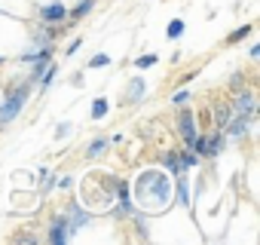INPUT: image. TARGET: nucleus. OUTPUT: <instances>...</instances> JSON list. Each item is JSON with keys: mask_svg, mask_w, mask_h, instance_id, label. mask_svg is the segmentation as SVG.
<instances>
[{"mask_svg": "<svg viewBox=\"0 0 260 245\" xmlns=\"http://www.w3.org/2000/svg\"><path fill=\"white\" fill-rule=\"evenodd\" d=\"M175 202L181 208H190V181H187V172L184 175H175Z\"/></svg>", "mask_w": 260, "mask_h": 245, "instance_id": "9", "label": "nucleus"}, {"mask_svg": "<svg viewBox=\"0 0 260 245\" xmlns=\"http://www.w3.org/2000/svg\"><path fill=\"white\" fill-rule=\"evenodd\" d=\"M251 122L254 119H245V116H230L226 119V126H223V135H226V141H242L248 132H251Z\"/></svg>", "mask_w": 260, "mask_h": 245, "instance_id": "6", "label": "nucleus"}, {"mask_svg": "<svg viewBox=\"0 0 260 245\" xmlns=\"http://www.w3.org/2000/svg\"><path fill=\"white\" fill-rule=\"evenodd\" d=\"M71 132H74V129H71V122H61V126L55 129V138H68Z\"/></svg>", "mask_w": 260, "mask_h": 245, "instance_id": "26", "label": "nucleus"}, {"mask_svg": "<svg viewBox=\"0 0 260 245\" xmlns=\"http://www.w3.org/2000/svg\"><path fill=\"white\" fill-rule=\"evenodd\" d=\"M92 10H95V0H77V7H71V10H68V22H71V25H77V22H83Z\"/></svg>", "mask_w": 260, "mask_h": 245, "instance_id": "12", "label": "nucleus"}, {"mask_svg": "<svg viewBox=\"0 0 260 245\" xmlns=\"http://www.w3.org/2000/svg\"><path fill=\"white\" fill-rule=\"evenodd\" d=\"M80 43H83V40H80V37H74V40L68 43V49H64V55H74V52L80 49Z\"/></svg>", "mask_w": 260, "mask_h": 245, "instance_id": "27", "label": "nucleus"}, {"mask_svg": "<svg viewBox=\"0 0 260 245\" xmlns=\"http://www.w3.org/2000/svg\"><path fill=\"white\" fill-rule=\"evenodd\" d=\"M178 135L184 138V147H190V144L196 141V135H199V132H196V116H193V110H190L187 104H184L181 113H178Z\"/></svg>", "mask_w": 260, "mask_h": 245, "instance_id": "4", "label": "nucleus"}, {"mask_svg": "<svg viewBox=\"0 0 260 245\" xmlns=\"http://www.w3.org/2000/svg\"><path fill=\"white\" fill-rule=\"evenodd\" d=\"M223 147H226V135H223V129H214L205 138V157H220Z\"/></svg>", "mask_w": 260, "mask_h": 245, "instance_id": "11", "label": "nucleus"}, {"mask_svg": "<svg viewBox=\"0 0 260 245\" xmlns=\"http://www.w3.org/2000/svg\"><path fill=\"white\" fill-rule=\"evenodd\" d=\"M128 187H132V202L138 211L156 215V211L172 208V202H175V181L169 172H159V169L141 172Z\"/></svg>", "mask_w": 260, "mask_h": 245, "instance_id": "1", "label": "nucleus"}, {"mask_svg": "<svg viewBox=\"0 0 260 245\" xmlns=\"http://www.w3.org/2000/svg\"><path fill=\"white\" fill-rule=\"evenodd\" d=\"M107 110H110V101H107V98L101 95V98H95V101H92L89 119H95V122H98V119H104V116H107Z\"/></svg>", "mask_w": 260, "mask_h": 245, "instance_id": "15", "label": "nucleus"}, {"mask_svg": "<svg viewBox=\"0 0 260 245\" xmlns=\"http://www.w3.org/2000/svg\"><path fill=\"white\" fill-rule=\"evenodd\" d=\"M251 31H254L251 25H242L239 31H233V34H226V43L233 46V43H239V40H245V37H251Z\"/></svg>", "mask_w": 260, "mask_h": 245, "instance_id": "19", "label": "nucleus"}, {"mask_svg": "<svg viewBox=\"0 0 260 245\" xmlns=\"http://www.w3.org/2000/svg\"><path fill=\"white\" fill-rule=\"evenodd\" d=\"M184 31H187L184 19H172V22H169V28H166V37H169V40H181V37H184Z\"/></svg>", "mask_w": 260, "mask_h": 245, "instance_id": "17", "label": "nucleus"}, {"mask_svg": "<svg viewBox=\"0 0 260 245\" xmlns=\"http://www.w3.org/2000/svg\"><path fill=\"white\" fill-rule=\"evenodd\" d=\"M40 22L43 25H64L68 22V4H46V7H40Z\"/></svg>", "mask_w": 260, "mask_h": 245, "instance_id": "7", "label": "nucleus"}, {"mask_svg": "<svg viewBox=\"0 0 260 245\" xmlns=\"http://www.w3.org/2000/svg\"><path fill=\"white\" fill-rule=\"evenodd\" d=\"M178 163H181V169L187 172V169H193V166H199V157L190 150V147H184V150H178Z\"/></svg>", "mask_w": 260, "mask_h": 245, "instance_id": "18", "label": "nucleus"}, {"mask_svg": "<svg viewBox=\"0 0 260 245\" xmlns=\"http://www.w3.org/2000/svg\"><path fill=\"white\" fill-rule=\"evenodd\" d=\"M107 65H110V55L107 52H98V55L89 58V68H107Z\"/></svg>", "mask_w": 260, "mask_h": 245, "instance_id": "22", "label": "nucleus"}, {"mask_svg": "<svg viewBox=\"0 0 260 245\" xmlns=\"http://www.w3.org/2000/svg\"><path fill=\"white\" fill-rule=\"evenodd\" d=\"M162 166H166L169 175H184V169H181V163H178V150H169V154L162 157Z\"/></svg>", "mask_w": 260, "mask_h": 245, "instance_id": "16", "label": "nucleus"}, {"mask_svg": "<svg viewBox=\"0 0 260 245\" xmlns=\"http://www.w3.org/2000/svg\"><path fill=\"white\" fill-rule=\"evenodd\" d=\"M226 119H230V107H217L214 110V129H223Z\"/></svg>", "mask_w": 260, "mask_h": 245, "instance_id": "21", "label": "nucleus"}, {"mask_svg": "<svg viewBox=\"0 0 260 245\" xmlns=\"http://www.w3.org/2000/svg\"><path fill=\"white\" fill-rule=\"evenodd\" d=\"M55 77H58V68H55V62H49V65H46V71L40 74V80L34 83V89H40V92H46V89H49V86L55 83Z\"/></svg>", "mask_w": 260, "mask_h": 245, "instance_id": "14", "label": "nucleus"}, {"mask_svg": "<svg viewBox=\"0 0 260 245\" xmlns=\"http://www.w3.org/2000/svg\"><path fill=\"white\" fill-rule=\"evenodd\" d=\"M230 113H236V116H245V119H254V113H257V98H254V92H248V89H239L236 92V101H233V110Z\"/></svg>", "mask_w": 260, "mask_h": 245, "instance_id": "5", "label": "nucleus"}, {"mask_svg": "<svg viewBox=\"0 0 260 245\" xmlns=\"http://www.w3.org/2000/svg\"><path fill=\"white\" fill-rule=\"evenodd\" d=\"M144 89H147L144 77H132V83H128V89H125V95H122V104H138V101L144 98Z\"/></svg>", "mask_w": 260, "mask_h": 245, "instance_id": "10", "label": "nucleus"}, {"mask_svg": "<svg viewBox=\"0 0 260 245\" xmlns=\"http://www.w3.org/2000/svg\"><path fill=\"white\" fill-rule=\"evenodd\" d=\"M248 55H251V58H260V43H251V49H248Z\"/></svg>", "mask_w": 260, "mask_h": 245, "instance_id": "28", "label": "nucleus"}, {"mask_svg": "<svg viewBox=\"0 0 260 245\" xmlns=\"http://www.w3.org/2000/svg\"><path fill=\"white\" fill-rule=\"evenodd\" d=\"M156 62H159V55H156V52H150V55H141V58H135V68H138V71H147V68H153Z\"/></svg>", "mask_w": 260, "mask_h": 245, "instance_id": "20", "label": "nucleus"}, {"mask_svg": "<svg viewBox=\"0 0 260 245\" xmlns=\"http://www.w3.org/2000/svg\"><path fill=\"white\" fill-rule=\"evenodd\" d=\"M107 147H110V138H107V135H95V138L86 144V157H89V160H95V157H101Z\"/></svg>", "mask_w": 260, "mask_h": 245, "instance_id": "13", "label": "nucleus"}, {"mask_svg": "<svg viewBox=\"0 0 260 245\" xmlns=\"http://www.w3.org/2000/svg\"><path fill=\"white\" fill-rule=\"evenodd\" d=\"M55 184H58L61 190H71V187H74V178H71V175H61V178H55Z\"/></svg>", "mask_w": 260, "mask_h": 245, "instance_id": "25", "label": "nucleus"}, {"mask_svg": "<svg viewBox=\"0 0 260 245\" xmlns=\"http://www.w3.org/2000/svg\"><path fill=\"white\" fill-rule=\"evenodd\" d=\"M187 101H190V89H178V92L172 95V104H175V107H184Z\"/></svg>", "mask_w": 260, "mask_h": 245, "instance_id": "23", "label": "nucleus"}, {"mask_svg": "<svg viewBox=\"0 0 260 245\" xmlns=\"http://www.w3.org/2000/svg\"><path fill=\"white\" fill-rule=\"evenodd\" d=\"M31 92H34V86H31L28 80H25V83H19V86H13V89L7 92V98L0 101V129L10 126V122L25 110V104H28Z\"/></svg>", "mask_w": 260, "mask_h": 245, "instance_id": "2", "label": "nucleus"}, {"mask_svg": "<svg viewBox=\"0 0 260 245\" xmlns=\"http://www.w3.org/2000/svg\"><path fill=\"white\" fill-rule=\"evenodd\" d=\"M64 215H68V221H71V230H74V233H77V230H83V227L89 224V218H92L86 208H80V202H68Z\"/></svg>", "mask_w": 260, "mask_h": 245, "instance_id": "8", "label": "nucleus"}, {"mask_svg": "<svg viewBox=\"0 0 260 245\" xmlns=\"http://www.w3.org/2000/svg\"><path fill=\"white\" fill-rule=\"evenodd\" d=\"M242 83H245V74H242V71H236V74L230 77V86H233V89H242Z\"/></svg>", "mask_w": 260, "mask_h": 245, "instance_id": "24", "label": "nucleus"}, {"mask_svg": "<svg viewBox=\"0 0 260 245\" xmlns=\"http://www.w3.org/2000/svg\"><path fill=\"white\" fill-rule=\"evenodd\" d=\"M71 239H74V230H71V221H68V215H55V218L49 221L46 242H52V245H64V242H71Z\"/></svg>", "mask_w": 260, "mask_h": 245, "instance_id": "3", "label": "nucleus"}]
</instances>
